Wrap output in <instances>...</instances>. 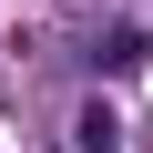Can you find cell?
<instances>
[{"label": "cell", "mask_w": 153, "mask_h": 153, "mask_svg": "<svg viewBox=\"0 0 153 153\" xmlns=\"http://www.w3.org/2000/svg\"><path fill=\"white\" fill-rule=\"evenodd\" d=\"M71 143H82V153H123V123H112V112H102V102H92V112H82V123H71Z\"/></svg>", "instance_id": "obj_1"}]
</instances>
